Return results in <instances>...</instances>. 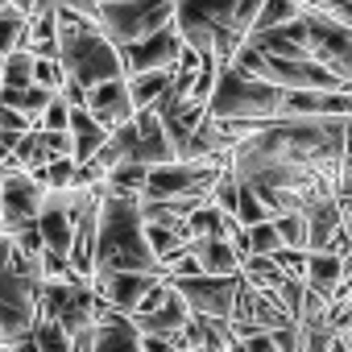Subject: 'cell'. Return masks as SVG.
<instances>
[{
  "label": "cell",
  "instance_id": "cell-1",
  "mask_svg": "<svg viewBox=\"0 0 352 352\" xmlns=\"http://www.w3.org/2000/svg\"><path fill=\"white\" fill-rule=\"evenodd\" d=\"M96 265L108 270H141V274H166L157 253L145 241V220L137 199L104 195L96 216Z\"/></svg>",
  "mask_w": 352,
  "mask_h": 352
},
{
  "label": "cell",
  "instance_id": "cell-2",
  "mask_svg": "<svg viewBox=\"0 0 352 352\" xmlns=\"http://www.w3.org/2000/svg\"><path fill=\"white\" fill-rule=\"evenodd\" d=\"M208 116H220V120H241L249 129H261L270 120L282 116V87L261 79V75H249L245 67L228 63L208 96Z\"/></svg>",
  "mask_w": 352,
  "mask_h": 352
},
{
  "label": "cell",
  "instance_id": "cell-3",
  "mask_svg": "<svg viewBox=\"0 0 352 352\" xmlns=\"http://www.w3.org/2000/svg\"><path fill=\"white\" fill-rule=\"evenodd\" d=\"M58 63L67 75H75L79 83H100V79H120L124 63H120V46H112L100 25L75 30V34H58Z\"/></svg>",
  "mask_w": 352,
  "mask_h": 352
},
{
  "label": "cell",
  "instance_id": "cell-4",
  "mask_svg": "<svg viewBox=\"0 0 352 352\" xmlns=\"http://www.w3.org/2000/svg\"><path fill=\"white\" fill-rule=\"evenodd\" d=\"M174 21V0H96V25L112 46H129Z\"/></svg>",
  "mask_w": 352,
  "mask_h": 352
},
{
  "label": "cell",
  "instance_id": "cell-5",
  "mask_svg": "<svg viewBox=\"0 0 352 352\" xmlns=\"http://www.w3.org/2000/svg\"><path fill=\"white\" fill-rule=\"evenodd\" d=\"M42 195H46V183H38L25 166L0 162V212H5V232H17L25 224H38Z\"/></svg>",
  "mask_w": 352,
  "mask_h": 352
},
{
  "label": "cell",
  "instance_id": "cell-6",
  "mask_svg": "<svg viewBox=\"0 0 352 352\" xmlns=\"http://www.w3.org/2000/svg\"><path fill=\"white\" fill-rule=\"evenodd\" d=\"M302 21H307V54L348 83L352 79V30L311 9H302Z\"/></svg>",
  "mask_w": 352,
  "mask_h": 352
},
{
  "label": "cell",
  "instance_id": "cell-7",
  "mask_svg": "<svg viewBox=\"0 0 352 352\" xmlns=\"http://www.w3.org/2000/svg\"><path fill=\"white\" fill-rule=\"evenodd\" d=\"M170 286L187 298L191 311L232 319V302L241 290V270L236 274H187V278H170Z\"/></svg>",
  "mask_w": 352,
  "mask_h": 352
},
{
  "label": "cell",
  "instance_id": "cell-8",
  "mask_svg": "<svg viewBox=\"0 0 352 352\" xmlns=\"http://www.w3.org/2000/svg\"><path fill=\"white\" fill-rule=\"evenodd\" d=\"M232 9H236V0H174V25H179L187 46L208 54L216 30L232 21Z\"/></svg>",
  "mask_w": 352,
  "mask_h": 352
},
{
  "label": "cell",
  "instance_id": "cell-9",
  "mask_svg": "<svg viewBox=\"0 0 352 352\" xmlns=\"http://www.w3.org/2000/svg\"><path fill=\"white\" fill-rule=\"evenodd\" d=\"M179 50H183V34H179V25L170 21V25H162V30L129 42V46H120V63H124V75L153 71V67H174Z\"/></svg>",
  "mask_w": 352,
  "mask_h": 352
},
{
  "label": "cell",
  "instance_id": "cell-10",
  "mask_svg": "<svg viewBox=\"0 0 352 352\" xmlns=\"http://www.w3.org/2000/svg\"><path fill=\"white\" fill-rule=\"evenodd\" d=\"M87 112H91L108 133H112L116 124H124V120L137 112L124 75H120V79H100V83H91V87H87Z\"/></svg>",
  "mask_w": 352,
  "mask_h": 352
},
{
  "label": "cell",
  "instance_id": "cell-11",
  "mask_svg": "<svg viewBox=\"0 0 352 352\" xmlns=\"http://www.w3.org/2000/svg\"><path fill=\"white\" fill-rule=\"evenodd\" d=\"M133 319V327L137 331H153V336H174V331H183V323L191 319V307H187V298L170 286V294L157 302V307H149V311H133L129 315Z\"/></svg>",
  "mask_w": 352,
  "mask_h": 352
},
{
  "label": "cell",
  "instance_id": "cell-12",
  "mask_svg": "<svg viewBox=\"0 0 352 352\" xmlns=\"http://www.w3.org/2000/svg\"><path fill=\"white\" fill-rule=\"evenodd\" d=\"M191 249H195L204 274H236L241 270V253L232 249L228 236H191Z\"/></svg>",
  "mask_w": 352,
  "mask_h": 352
},
{
  "label": "cell",
  "instance_id": "cell-13",
  "mask_svg": "<svg viewBox=\"0 0 352 352\" xmlns=\"http://www.w3.org/2000/svg\"><path fill=\"white\" fill-rule=\"evenodd\" d=\"M302 282L331 298V290L344 282V253H336V249H307V278Z\"/></svg>",
  "mask_w": 352,
  "mask_h": 352
},
{
  "label": "cell",
  "instance_id": "cell-14",
  "mask_svg": "<svg viewBox=\"0 0 352 352\" xmlns=\"http://www.w3.org/2000/svg\"><path fill=\"white\" fill-rule=\"evenodd\" d=\"M170 79H174V67H153V71H133V75H124L129 96H133V108L153 104V100L170 87Z\"/></svg>",
  "mask_w": 352,
  "mask_h": 352
},
{
  "label": "cell",
  "instance_id": "cell-15",
  "mask_svg": "<svg viewBox=\"0 0 352 352\" xmlns=\"http://www.w3.org/2000/svg\"><path fill=\"white\" fill-rule=\"evenodd\" d=\"M145 170L149 166H141V162H133V157H120L108 174H104V187H108V195H124V199H141V187H145Z\"/></svg>",
  "mask_w": 352,
  "mask_h": 352
},
{
  "label": "cell",
  "instance_id": "cell-16",
  "mask_svg": "<svg viewBox=\"0 0 352 352\" xmlns=\"http://www.w3.org/2000/svg\"><path fill=\"white\" fill-rule=\"evenodd\" d=\"M34 83V50L17 46L0 58V87H25Z\"/></svg>",
  "mask_w": 352,
  "mask_h": 352
},
{
  "label": "cell",
  "instance_id": "cell-17",
  "mask_svg": "<svg viewBox=\"0 0 352 352\" xmlns=\"http://www.w3.org/2000/svg\"><path fill=\"white\" fill-rule=\"evenodd\" d=\"M302 13V0H261V9L253 17V30L249 34H261V30H278L286 21H294Z\"/></svg>",
  "mask_w": 352,
  "mask_h": 352
},
{
  "label": "cell",
  "instance_id": "cell-18",
  "mask_svg": "<svg viewBox=\"0 0 352 352\" xmlns=\"http://www.w3.org/2000/svg\"><path fill=\"white\" fill-rule=\"evenodd\" d=\"M274 224H278L282 245L307 249V216H302V212H274Z\"/></svg>",
  "mask_w": 352,
  "mask_h": 352
},
{
  "label": "cell",
  "instance_id": "cell-19",
  "mask_svg": "<svg viewBox=\"0 0 352 352\" xmlns=\"http://www.w3.org/2000/svg\"><path fill=\"white\" fill-rule=\"evenodd\" d=\"M232 216L241 220V224H257V220H265L270 216V208H265V199L253 191V187H236V208H232Z\"/></svg>",
  "mask_w": 352,
  "mask_h": 352
},
{
  "label": "cell",
  "instance_id": "cell-20",
  "mask_svg": "<svg viewBox=\"0 0 352 352\" xmlns=\"http://www.w3.org/2000/svg\"><path fill=\"white\" fill-rule=\"evenodd\" d=\"M245 232H249V253H274V249L282 245L274 216H265V220H257V224H245Z\"/></svg>",
  "mask_w": 352,
  "mask_h": 352
},
{
  "label": "cell",
  "instance_id": "cell-21",
  "mask_svg": "<svg viewBox=\"0 0 352 352\" xmlns=\"http://www.w3.org/2000/svg\"><path fill=\"white\" fill-rule=\"evenodd\" d=\"M38 129H50V133H63V129H71V104L54 91L50 96V104L42 108V116H38Z\"/></svg>",
  "mask_w": 352,
  "mask_h": 352
},
{
  "label": "cell",
  "instance_id": "cell-22",
  "mask_svg": "<svg viewBox=\"0 0 352 352\" xmlns=\"http://www.w3.org/2000/svg\"><path fill=\"white\" fill-rule=\"evenodd\" d=\"M42 179H46V187H75V157H71V153L50 157V162L42 166Z\"/></svg>",
  "mask_w": 352,
  "mask_h": 352
},
{
  "label": "cell",
  "instance_id": "cell-23",
  "mask_svg": "<svg viewBox=\"0 0 352 352\" xmlns=\"http://www.w3.org/2000/svg\"><path fill=\"white\" fill-rule=\"evenodd\" d=\"M63 79H67V71H63V63H58V58H42V54H34V83H38V87L58 91V87H63Z\"/></svg>",
  "mask_w": 352,
  "mask_h": 352
},
{
  "label": "cell",
  "instance_id": "cell-24",
  "mask_svg": "<svg viewBox=\"0 0 352 352\" xmlns=\"http://www.w3.org/2000/svg\"><path fill=\"white\" fill-rule=\"evenodd\" d=\"M58 96H63L71 108H79V104H87V83H79L75 75H67V79H63V87H58Z\"/></svg>",
  "mask_w": 352,
  "mask_h": 352
},
{
  "label": "cell",
  "instance_id": "cell-25",
  "mask_svg": "<svg viewBox=\"0 0 352 352\" xmlns=\"http://www.w3.org/2000/svg\"><path fill=\"white\" fill-rule=\"evenodd\" d=\"M54 5H67V9H79V13L96 17V0H54Z\"/></svg>",
  "mask_w": 352,
  "mask_h": 352
},
{
  "label": "cell",
  "instance_id": "cell-26",
  "mask_svg": "<svg viewBox=\"0 0 352 352\" xmlns=\"http://www.w3.org/2000/svg\"><path fill=\"white\" fill-rule=\"evenodd\" d=\"M0 344H5V336H0Z\"/></svg>",
  "mask_w": 352,
  "mask_h": 352
},
{
  "label": "cell",
  "instance_id": "cell-27",
  "mask_svg": "<svg viewBox=\"0 0 352 352\" xmlns=\"http://www.w3.org/2000/svg\"><path fill=\"white\" fill-rule=\"evenodd\" d=\"M302 5H307V0H302Z\"/></svg>",
  "mask_w": 352,
  "mask_h": 352
}]
</instances>
